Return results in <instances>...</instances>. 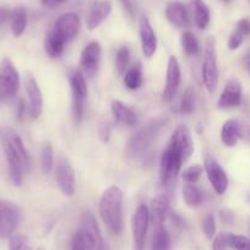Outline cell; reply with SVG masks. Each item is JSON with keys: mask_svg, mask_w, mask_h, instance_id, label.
Returning <instances> with one entry per match:
<instances>
[{"mask_svg": "<svg viewBox=\"0 0 250 250\" xmlns=\"http://www.w3.org/2000/svg\"><path fill=\"white\" fill-rule=\"evenodd\" d=\"M1 144L9 167V175L14 185L20 187L26 172L30 168V157L23 145L22 139L11 128H4L1 133Z\"/></svg>", "mask_w": 250, "mask_h": 250, "instance_id": "1", "label": "cell"}, {"mask_svg": "<svg viewBox=\"0 0 250 250\" xmlns=\"http://www.w3.org/2000/svg\"><path fill=\"white\" fill-rule=\"evenodd\" d=\"M123 193L120 188L117 185H110L103 191L100 199V210L101 218L103 223L107 226L109 232L118 235L123 229Z\"/></svg>", "mask_w": 250, "mask_h": 250, "instance_id": "2", "label": "cell"}, {"mask_svg": "<svg viewBox=\"0 0 250 250\" xmlns=\"http://www.w3.org/2000/svg\"><path fill=\"white\" fill-rule=\"evenodd\" d=\"M167 123L165 118H157V119L151 120L143 128L139 129L126 144L125 148V155L129 158H138L143 156L148 148L151 147L152 143L155 141L156 136L160 133L161 129L163 128Z\"/></svg>", "mask_w": 250, "mask_h": 250, "instance_id": "3", "label": "cell"}, {"mask_svg": "<svg viewBox=\"0 0 250 250\" xmlns=\"http://www.w3.org/2000/svg\"><path fill=\"white\" fill-rule=\"evenodd\" d=\"M20 88V75L10 58L0 62V103H10L15 100Z\"/></svg>", "mask_w": 250, "mask_h": 250, "instance_id": "4", "label": "cell"}, {"mask_svg": "<svg viewBox=\"0 0 250 250\" xmlns=\"http://www.w3.org/2000/svg\"><path fill=\"white\" fill-rule=\"evenodd\" d=\"M201 75H203V83L204 85H205L206 90L210 93L215 92L218 85L220 71H218L216 42L213 37H210L206 41L205 54H204L203 68H201Z\"/></svg>", "mask_w": 250, "mask_h": 250, "instance_id": "5", "label": "cell"}, {"mask_svg": "<svg viewBox=\"0 0 250 250\" xmlns=\"http://www.w3.org/2000/svg\"><path fill=\"white\" fill-rule=\"evenodd\" d=\"M183 161L179 151L169 144L163 151L160 161V180L163 185H170L177 179Z\"/></svg>", "mask_w": 250, "mask_h": 250, "instance_id": "6", "label": "cell"}, {"mask_svg": "<svg viewBox=\"0 0 250 250\" xmlns=\"http://www.w3.org/2000/svg\"><path fill=\"white\" fill-rule=\"evenodd\" d=\"M71 95H73V114L76 123H80L85 112V101L87 97V85L81 71L71 70L69 74Z\"/></svg>", "mask_w": 250, "mask_h": 250, "instance_id": "7", "label": "cell"}, {"mask_svg": "<svg viewBox=\"0 0 250 250\" xmlns=\"http://www.w3.org/2000/svg\"><path fill=\"white\" fill-rule=\"evenodd\" d=\"M81 235L87 250H102L104 247L100 227L91 211H85L81 217Z\"/></svg>", "mask_w": 250, "mask_h": 250, "instance_id": "8", "label": "cell"}, {"mask_svg": "<svg viewBox=\"0 0 250 250\" xmlns=\"http://www.w3.org/2000/svg\"><path fill=\"white\" fill-rule=\"evenodd\" d=\"M20 223V210L9 200H0V239H8L14 235Z\"/></svg>", "mask_w": 250, "mask_h": 250, "instance_id": "9", "label": "cell"}, {"mask_svg": "<svg viewBox=\"0 0 250 250\" xmlns=\"http://www.w3.org/2000/svg\"><path fill=\"white\" fill-rule=\"evenodd\" d=\"M204 169L208 174V178L210 180L211 185H212L213 190L218 195L225 194L228 188V177L222 166L218 163V161L211 155H206L205 158H204Z\"/></svg>", "mask_w": 250, "mask_h": 250, "instance_id": "10", "label": "cell"}, {"mask_svg": "<svg viewBox=\"0 0 250 250\" xmlns=\"http://www.w3.org/2000/svg\"><path fill=\"white\" fill-rule=\"evenodd\" d=\"M25 91L27 96V113L32 119H38L43 110V97L37 80L32 74L27 73L25 75Z\"/></svg>", "mask_w": 250, "mask_h": 250, "instance_id": "11", "label": "cell"}, {"mask_svg": "<svg viewBox=\"0 0 250 250\" xmlns=\"http://www.w3.org/2000/svg\"><path fill=\"white\" fill-rule=\"evenodd\" d=\"M148 223H150L148 208L143 204L136 208L133 220H131V230H133L134 242H135V250H144Z\"/></svg>", "mask_w": 250, "mask_h": 250, "instance_id": "12", "label": "cell"}, {"mask_svg": "<svg viewBox=\"0 0 250 250\" xmlns=\"http://www.w3.org/2000/svg\"><path fill=\"white\" fill-rule=\"evenodd\" d=\"M55 178L60 191L66 196H73L76 191V178L73 166L65 160L60 158L55 169Z\"/></svg>", "mask_w": 250, "mask_h": 250, "instance_id": "13", "label": "cell"}, {"mask_svg": "<svg viewBox=\"0 0 250 250\" xmlns=\"http://www.w3.org/2000/svg\"><path fill=\"white\" fill-rule=\"evenodd\" d=\"M80 18L74 13H66L60 15L54 22L53 30L65 41L66 43L73 41L80 31Z\"/></svg>", "mask_w": 250, "mask_h": 250, "instance_id": "14", "label": "cell"}, {"mask_svg": "<svg viewBox=\"0 0 250 250\" xmlns=\"http://www.w3.org/2000/svg\"><path fill=\"white\" fill-rule=\"evenodd\" d=\"M180 85V66L179 62L174 55H170L168 59L167 75H166V87L163 90V101L170 102L177 93Z\"/></svg>", "mask_w": 250, "mask_h": 250, "instance_id": "15", "label": "cell"}, {"mask_svg": "<svg viewBox=\"0 0 250 250\" xmlns=\"http://www.w3.org/2000/svg\"><path fill=\"white\" fill-rule=\"evenodd\" d=\"M139 33H140L141 49L146 58L153 57L157 50V37L153 31L150 20L146 16H141L139 22Z\"/></svg>", "mask_w": 250, "mask_h": 250, "instance_id": "16", "label": "cell"}, {"mask_svg": "<svg viewBox=\"0 0 250 250\" xmlns=\"http://www.w3.org/2000/svg\"><path fill=\"white\" fill-rule=\"evenodd\" d=\"M102 48L98 42H91L83 49L80 55V64L88 76L95 75L100 65Z\"/></svg>", "mask_w": 250, "mask_h": 250, "instance_id": "17", "label": "cell"}, {"mask_svg": "<svg viewBox=\"0 0 250 250\" xmlns=\"http://www.w3.org/2000/svg\"><path fill=\"white\" fill-rule=\"evenodd\" d=\"M182 155L183 160L190 157L194 152V141L191 138L190 130L185 125H179L173 133L170 143Z\"/></svg>", "mask_w": 250, "mask_h": 250, "instance_id": "18", "label": "cell"}, {"mask_svg": "<svg viewBox=\"0 0 250 250\" xmlns=\"http://www.w3.org/2000/svg\"><path fill=\"white\" fill-rule=\"evenodd\" d=\"M242 102V86L235 79H230L226 83L225 88L218 98V107L223 109L238 107Z\"/></svg>", "mask_w": 250, "mask_h": 250, "instance_id": "19", "label": "cell"}, {"mask_svg": "<svg viewBox=\"0 0 250 250\" xmlns=\"http://www.w3.org/2000/svg\"><path fill=\"white\" fill-rule=\"evenodd\" d=\"M110 11H112L110 0H96L86 18V26L88 30H96L109 16Z\"/></svg>", "mask_w": 250, "mask_h": 250, "instance_id": "20", "label": "cell"}, {"mask_svg": "<svg viewBox=\"0 0 250 250\" xmlns=\"http://www.w3.org/2000/svg\"><path fill=\"white\" fill-rule=\"evenodd\" d=\"M166 18L168 19V21L172 25L177 26V27H188L189 22H190L189 11L179 0H173V1H169L167 4V6H166Z\"/></svg>", "mask_w": 250, "mask_h": 250, "instance_id": "21", "label": "cell"}, {"mask_svg": "<svg viewBox=\"0 0 250 250\" xmlns=\"http://www.w3.org/2000/svg\"><path fill=\"white\" fill-rule=\"evenodd\" d=\"M169 198L166 194L157 195L151 201L148 213H150V221L156 227L163 226L165 223L168 212H169Z\"/></svg>", "mask_w": 250, "mask_h": 250, "instance_id": "22", "label": "cell"}, {"mask_svg": "<svg viewBox=\"0 0 250 250\" xmlns=\"http://www.w3.org/2000/svg\"><path fill=\"white\" fill-rule=\"evenodd\" d=\"M188 11L198 28L204 30L210 23V10L203 0H188Z\"/></svg>", "mask_w": 250, "mask_h": 250, "instance_id": "23", "label": "cell"}, {"mask_svg": "<svg viewBox=\"0 0 250 250\" xmlns=\"http://www.w3.org/2000/svg\"><path fill=\"white\" fill-rule=\"evenodd\" d=\"M242 138V124L237 119H228L221 129V140L227 147H234Z\"/></svg>", "mask_w": 250, "mask_h": 250, "instance_id": "24", "label": "cell"}, {"mask_svg": "<svg viewBox=\"0 0 250 250\" xmlns=\"http://www.w3.org/2000/svg\"><path fill=\"white\" fill-rule=\"evenodd\" d=\"M112 114L118 123L126 126H133L136 124V114L129 105L123 103L122 101L114 100L112 102Z\"/></svg>", "mask_w": 250, "mask_h": 250, "instance_id": "25", "label": "cell"}, {"mask_svg": "<svg viewBox=\"0 0 250 250\" xmlns=\"http://www.w3.org/2000/svg\"><path fill=\"white\" fill-rule=\"evenodd\" d=\"M66 42L55 32L53 28H50L49 32L45 35L44 38V50L50 58H59L64 52Z\"/></svg>", "mask_w": 250, "mask_h": 250, "instance_id": "26", "label": "cell"}, {"mask_svg": "<svg viewBox=\"0 0 250 250\" xmlns=\"http://www.w3.org/2000/svg\"><path fill=\"white\" fill-rule=\"evenodd\" d=\"M28 18H27V11L22 6L15 8L11 10L10 15V27L11 32L15 37H20L23 35L26 27H27Z\"/></svg>", "mask_w": 250, "mask_h": 250, "instance_id": "27", "label": "cell"}, {"mask_svg": "<svg viewBox=\"0 0 250 250\" xmlns=\"http://www.w3.org/2000/svg\"><path fill=\"white\" fill-rule=\"evenodd\" d=\"M172 239L165 226L156 227L152 239V250H170Z\"/></svg>", "mask_w": 250, "mask_h": 250, "instance_id": "28", "label": "cell"}, {"mask_svg": "<svg viewBox=\"0 0 250 250\" xmlns=\"http://www.w3.org/2000/svg\"><path fill=\"white\" fill-rule=\"evenodd\" d=\"M195 110V92L191 87H188L183 93L178 104V112L183 115H190Z\"/></svg>", "mask_w": 250, "mask_h": 250, "instance_id": "29", "label": "cell"}, {"mask_svg": "<svg viewBox=\"0 0 250 250\" xmlns=\"http://www.w3.org/2000/svg\"><path fill=\"white\" fill-rule=\"evenodd\" d=\"M183 198L185 204L190 208H196L203 203V193L198 187L194 184H187L183 189Z\"/></svg>", "mask_w": 250, "mask_h": 250, "instance_id": "30", "label": "cell"}, {"mask_svg": "<svg viewBox=\"0 0 250 250\" xmlns=\"http://www.w3.org/2000/svg\"><path fill=\"white\" fill-rule=\"evenodd\" d=\"M124 83L129 90H138L143 85V73L139 65H134L124 74Z\"/></svg>", "mask_w": 250, "mask_h": 250, "instance_id": "31", "label": "cell"}, {"mask_svg": "<svg viewBox=\"0 0 250 250\" xmlns=\"http://www.w3.org/2000/svg\"><path fill=\"white\" fill-rule=\"evenodd\" d=\"M183 50L187 55H196L200 52V44H199L198 38L191 32H184L180 38Z\"/></svg>", "mask_w": 250, "mask_h": 250, "instance_id": "32", "label": "cell"}, {"mask_svg": "<svg viewBox=\"0 0 250 250\" xmlns=\"http://www.w3.org/2000/svg\"><path fill=\"white\" fill-rule=\"evenodd\" d=\"M129 62H130V50L128 47H122L118 49L115 57V68L119 75H124L128 70Z\"/></svg>", "mask_w": 250, "mask_h": 250, "instance_id": "33", "label": "cell"}, {"mask_svg": "<svg viewBox=\"0 0 250 250\" xmlns=\"http://www.w3.org/2000/svg\"><path fill=\"white\" fill-rule=\"evenodd\" d=\"M53 166H54V151L50 144H45L41 152V167L43 172L48 174L52 172Z\"/></svg>", "mask_w": 250, "mask_h": 250, "instance_id": "34", "label": "cell"}, {"mask_svg": "<svg viewBox=\"0 0 250 250\" xmlns=\"http://www.w3.org/2000/svg\"><path fill=\"white\" fill-rule=\"evenodd\" d=\"M228 249L232 250H250V238L245 235L227 233Z\"/></svg>", "mask_w": 250, "mask_h": 250, "instance_id": "35", "label": "cell"}, {"mask_svg": "<svg viewBox=\"0 0 250 250\" xmlns=\"http://www.w3.org/2000/svg\"><path fill=\"white\" fill-rule=\"evenodd\" d=\"M9 250H35L22 234H14L9 238Z\"/></svg>", "mask_w": 250, "mask_h": 250, "instance_id": "36", "label": "cell"}, {"mask_svg": "<svg viewBox=\"0 0 250 250\" xmlns=\"http://www.w3.org/2000/svg\"><path fill=\"white\" fill-rule=\"evenodd\" d=\"M203 172L204 168L201 167V166H190V167H188L187 169H184V172H183V180H184L185 183H188V184H194L195 182H198L199 178L203 174Z\"/></svg>", "mask_w": 250, "mask_h": 250, "instance_id": "37", "label": "cell"}, {"mask_svg": "<svg viewBox=\"0 0 250 250\" xmlns=\"http://www.w3.org/2000/svg\"><path fill=\"white\" fill-rule=\"evenodd\" d=\"M203 230L208 239H213L216 235V221L211 213L203 220Z\"/></svg>", "mask_w": 250, "mask_h": 250, "instance_id": "38", "label": "cell"}, {"mask_svg": "<svg viewBox=\"0 0 250 250\" xmlns=\"http://www.w3.org/2000/svg\"><path fill=\"white\" fill-rule=\"evenodd\" d=\"M228 244H227V233L222 232L218 233L213 237L212 242V250H227Z\"/></svg>", "mask_w": 250, "mask_h": 250, "instance_id": "39", "label": "cell"}, {"mask_svg": "<svg viewBox=\"0 0 250 250\" xmlns=\"http://www.w3.org/2000/svg\"><path fill=\"white\" fill-rule=\"evenodd\" d=\"M243 41H244V36L235 30L234 32L230 33L229 38H228V48H229L230 50L238 49V48L240 47V44L243 43Z\"/></svg>", "mask_w": 250, "mask_h": 250, "instance_id": "40", "label": "cell"}, {"mask_svg": "<svg viewBox=\"0 0 250 250\" xmlns=\"http://www.w3.org/2000/svg\"><path fill=\"white\" fill-rule=\"evenodd\" d=\"M112 134V123L105 122L100 126V138L103 143H108Z\"/></svg>", "mask_w": 250, "mask_h": 250, "instance_id": "41", "label": "cell"}, {"mask_svg": "<svg viewBox=\"0 0 250 250\" xmlns=\"http://www.w3.org/2000/svg\"><path fill=\"white\" fill-rule=\"evenodd\" d=\"M235 30L243 36H249L250 35V20L249 19H240L237 23Z\"/></svg>", "mask_w": 250, "mask_h": 250, "instance_id": "42", "label": "cell"}, {"mask_svg": "<svg viewBox=\"0 0 250 250\" xmlns=\"http://www.w3.org/2000/svg\"><path fill=\"white\" fill-rule=\"evenodd\" d=\"M71 250H87L86 249V244L85 242H83V238L80 232H78L75 235H74L73 244H71Z\"/></svg>", "mask_w": 250, "mask_h": 250, "instance_id": "43", "label": "cell"}, {"mask_svg": "<svg viewBox=\"0 0 250 250\" xmlns=\"http://www.w3.org/2000/svg\"><path fill=\"white\" fill-rule=\"evenodd\" d=\"M120 4H122V6L124 8V10L126 11V14H128L130 18H134L135 16V9H134V4L131 0H119Z\"/></svg>", "mask_w": 250, "mask_h": 250, "instance_id": "44", "label": "cell"}, {"mask_svg": "<svg viewBox=\"0 0 250 250\" xmlns=\"http://www.w3.org/2000/svg\"><path fill=\"white\" fill-rule=\"evenodd\" d=\"M66 1H69V0H42L43 5L48 9H57L58 6L66 3Z\"/></svg>", "mask_w": 250, "mask_h": 250, "instance_id": "45", "label": "cell"}, {"mask_svg": "<svg viewBox=\"0 0 250 250\" xmlns=\"http://www.w3.org/2000/svg\"><path fill=\"white\" fill-rule=\"evenodd\" d=\"M11 10L6 8H0V26H3L8 21H10Z\"/></svg>", "mask_w": 250, "mask_h": 250, "instance_id": "46", "label": "cell"}, {"mask_svg": "<svg viewBox=\"0 0 250 250\" xmlns=\"http://www.w3.org/2000/svg\"><path fill=\"white\" fill-rule=\"evenodd\" d=\"M221 218H222V221H225L226 223H229L230 221H232L233 215L230 212H228V211H222V212H221Z\"/></svg>", "mask_w": 250, "mask_h": 250, "instance_id": "47", "label": "cell"}, {"mask_svg": "<svg viewBox=\"0 0 250 250\" xmlns=\"http://www.w3.org/2000/svg\"><path fill=\"white\" fill-rule=\"evenodd\" d=\"M102 250H109V249H108L107 245H104V247H103V249H102Z\"/></svg>", "mask_w": 250, "mask_h": 250, "instance_id": "48", "label": "cell"}, {"mask_svg": "<svg viewBox=\"0 0 250 250\" xmlns=\"http://www.w3.org/2000/svg\"><path fill=\"white\" fill-rule=\"evenodd\" d=\"M222 1H225V3H228V1H230V0H222Z\"/></svg>", "mask_w": 250, "mask_h": 250, "instance_id": "49", "label": "cell"}, {"mask_svg": "<svg viewBox=\"0 0 250 250\" xmlns=\"http://www.w3.org/2000/svg\"><path fill=\"white\" fill-rule=\"evenodd\" d=\"M249 232H250V225H249Z\"/></svg>", "mask_w": 250, "mask_h": 250, "instance_id": "50", "label": "cell"}]
</instances>
